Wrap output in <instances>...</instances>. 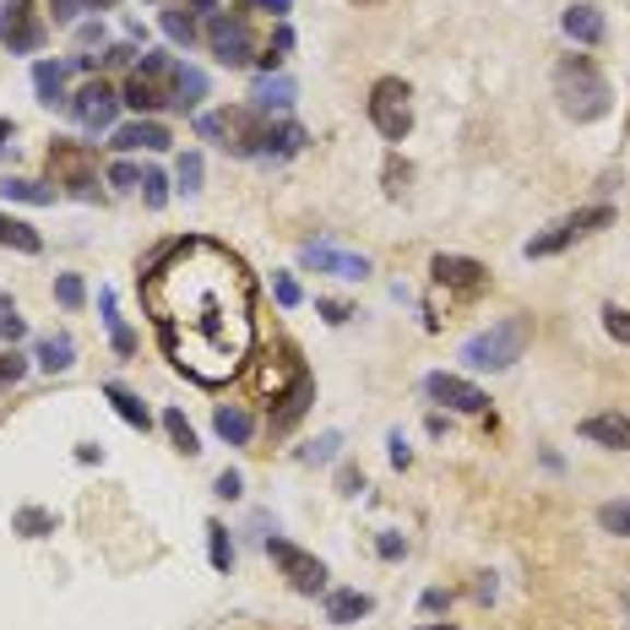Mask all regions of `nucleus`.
Masks as SVG:
<instances>
[{
  "instance_id": "5701e85b",
  "label": "nucleus",
  "mask_w": 630,
  "mask_h": 630,
  "mask_svg": "<svg viewBox=\"0 0 630 630\" xmlns=\"http://www.w3.org/2000/svg\"><path fill=\"white\" fill-rule=\"evenodd\" d=\"M212 430H218L229 446H250V435H256V419H250L245 408H234V402H229V408H218V413H212Z\"/></svg>"
},
{
  "instance_id": "4d7b16f0",
  "label": "nucleus",
  "mask_w": 630,
  "mask_h": 630,
  "mask_svg": "<svg viewBox=\"0 0 630 630\" xmlns=\"http://www.w3.org/2000/svg\"><path fill=\"white\" fill-rule=\"evenodd\" d=\"M413 630H457V626H413Z\"/></svg>"
},
{
  "instance_id": "79ce46f5",
  "label": "nucleus",
  "mask_w": 630,
  "mask_h": 630,
  "mask_svg": "<svg viewBox=\"0 0 630 630\" xmlns=\"http://www.w3.org/2000/svg\"><path fill=\"white\" fill-rule=\"evenodd\" d=\"M212 494H218V500H240V494H245V478H240L234 468H223L218 478H212Z\"/></svg>"
},
{
  "instance_id": "4be33fe9",
  "label": "nucleus",
  "mask_w": 630,
  "mask_h": 630,
  "mask_svg": "<svg viewBox=\"0 0 630 630\" xmlns=\"http://www.w3.org/2000/svg\"><path fill=\"white\" fill-rule=\"evenodd\" d=\"M560 27L576 38V44H604V11L598 5H571L560 16Z\"/></svg>"
},
{
  "instance_id": "c85d7f7f",
  "label": "nucleus",
  "mask_w": 630,
  "mask_h": 630,
  "mask_svg": "<svg viewBox=\"0 0 630 630\" xmlns=\"http://www.w3.org/2000/svg\"><path fill=\"white\" fill-rule=\"evenodd\" d=\"M104 402H109V408H115L131 430H148V424H153V419H148V402H137V397H131L126 386H115V381L104 386Z\"/></svg>"
},
{
  "instance_id": "423d86ee",
  "label": "nucleus",
  "mask_w": 630,
  "mask_h": 630,
  "mask_svg": "<svg viewBox=\"0 0 630 630\" xmlns=\"http://www.w3.org/2000/svg\"><path fill=\"white\" fill-rule=\"evenodd\" d=\"M615 223V207H582V212H571V218H560L555 229H544V234H533L527 245H522V256L527 261H544V256H560V250H571L582 234H593V229H609Z\"/></svg>"
},
{
  "instance_id": "9d476101",
  "label": "nucleus",
  "mask_w": 630,
  "mask_h": 630,
  "mask_svg": "<svg viewBox=\"0 0 630 630\" xmlns=\"http://www.w3.org/2000/svg\"><path fill=\"white\" fill-rule=\"evenodd\" d=\"M49 38V22L33 11V0H5L0 5V44L11 55H38Z\"/></svg>"
},
{
  "instance_id": "3c124183",
  "label": "nucleus",
  "mask_w": 630,
  "mask_h": 630,
  "mask_svg": "<svg viewBox=\"0 0 630 630\" xmlns=\"http://www.w3.org/2000/svg\"><path fill=\"white\" fill-rule=\"evenodd\" d=\"M337 489H342V494H359V489H364V472L342 468V478H337Z\"/></svg>"
},
{
  "instance_id": "c756f323",
  "label": "nucleus",
  "mask_w": 630,
  "mask_h": 630,
  "mask_svg": "<svg viewBox=\"0 0 630 630\" xmlns=\"http://www.w3.org/2000/svg\"><path fill=\"white\" fill-rule=\"evenodd\" d=\"M98 311H104V326H109V342H115V353H131V348H137V337H131V326L120 320V311H115V294H109V289L98 294Z\"/></svg>"
},
{
  "instance_id": "37998d69",
  "label": "nucleus",
  "mask_w": 630,
  "mask_h": 630,
  "mask_svg": "<svg viewBox=\"0 0 630 630\" xmlns=\"http://www.w3.org/2000/svg\"><path fill=\"white\" fill-rule=\"evenodd\" d=\"M142 196H148V207H153V212L168 201V179H163L158 168H148V174H142Z\"/></svg>"
},
{
  "instance_id": "4c0bfd02",
  "label": "nucleus",
  "mask_w": 630,
  "mask_h": 630,
  "mask_svg": "<svg viewBox=\"0 0 630 630\" xmlns=\"http://www.w3.org/2000/svg\"><path fill=\"white\" fill-rule=\"evenodd\" d=\"M174 179H179V190H185V196H196V190H201V153H185V158H179Z\"/></svg>"
},
{
  "instance_id": "72a5a7b5",
  "label": "nucleus",
  "mask_w": 630,
  "mask_h": 630,
  "mask_svg": "<svg viewBox=\"0 0 630 630\" xmlns=\"http://www.w3.org/2000/svg\"><path fill=\"white\" fill-rule=\"evenodd\" d=\"M337 452H342V435L326 430V435H315L311 446L300 452V463H305V468H320V463H337Z\"/></svg>"
},
{
  "instance_id": "20e7f679",
  "label": "nucleus",
  "mask_w": 630,
  "mask_h": 630,
  "mask_svg": "<svg viewBox=\"0 0 630 630\" xmlns=\"http://www.w3.org/2000/svg\"><path fill=\"white\" fill-rule=\"evenodd\" d=\"M527 337H533V315H505L489 331H472L463 342V364L468 370H511L527 353Z\"/></svg>"
},
{
  "instance_id": "13d9d810",
  "label": "nucleus",
  "mask_w": 630,
  "mask_h": 630,
  "mask_svg": "<svg viewBox=\"0 0 630 630\" xmlns=\"http://www.w3.org/2000/svg\"><path fill=\"white\" fill-rule=\"evenodd\" d=\"M93 5H98V11H109V5H115V0H93Z\"/></svg>"
},
{
  "instance_id": "09e8293b",
  "label": "nucleus",
  "mask_w": 630,
  "mask_h": 630,
  "mask_svg": "<svg viewBox=\"0 0 630 630\" xmlns=\"http://www.w3.org/2000/svg\"><path fill=\"white\" fill-rule=\"evenodd\" d=\"M386 446H392V468H408V463H413V452H408L402 430H392V441H386Z\"/></svg>"
},
{
  "instance_id": "0eeeda50",
  "label": "nucleus",
  "mask_w": 630,
  "mask_h": 630,
  "mask_svg": "<svg viewBox=\"0 0 630 630\" xmlns=\"http://www.w3.org/2000/svg\"><path fill=\"white\" fill-rule=\"evenodd\" d=\"M413 93H408V82L402 77H381L375 88H370V126L386 137V142H402L408 131H413V104H408Z\"/></svg>"
},
{
  "instance_id": "7ed1b4c3",
  "label": "nucleus",
  "mask_w": 630,
  "mask_h": 630,
  "mask_svg": "<svg viewBox=\"0 0 630 630\" xmlns=\"http://www.w3.org/2000/svg\"><path fill=\"white\" fill-rule=\"evenodd\" d=\"M196 137L212 142V148H223V153H234V158H261L267 120H261V109H250V104L207 109V115H196Z\"/></svg>"
},
{
  "instance_id": "6ab92c4d",
  "label": "nucleus",
  "mask_w": 630,
  "mask_h": 630,
  "mask_svg": "<svg viewBox=\"0 0 630 630\" xmlns=\"http://www.w3.org/2000/svg\"><path fill=\"white\" fill-rule=\"evenodd\" d=\"M370 609H375V598L359 593V587H337V593H326V620H331V626H359Z\"/></svg>"
},
{
  "instance_id": "7c9ffc66",
  "label": "nucleus",
  "mask_w": 630,
  "mask_h": 630,
  "mask_svg": "<svg viewBox=\"0 0 630 630\" xmlns=\"http://www.w3.org/2000/svg\"><path fill=\"white\" fill-rule=\"evenodd\" d=\"M11 527H16L22 538H49V533H55V511H44V505H22V511L11 516Z\"/></svg>"
},
{
  "instance_id": "bb28decb",
  "label": "nucleus",
  "mask_w": 630,
  "mask_h": 630,
  "mask_svg": "<svg viewBox=\"0 0 630 630\" xmlns=\"http://www.w3.org/2000/svg\"><path fill=\"white\" fill-rule=\"evenodd\" d=\"M0 245H11V250H22V256H38V250H44V234H38L33 223L0 212Z\"/></svg>"
},
{
  "instance_id": "e433bc0d",
  "label": "nucleus",
  "mask_w": 630,
  "mask_h": 630,
  "mask_svg": "<svg viewBox=\"0 0 630 630\" xmlns=\"http://www.w3.org/2000/svg\"><path fill=\"white\" fill-rule=\"evenodd\" d=\"M55 300H60L66 311H82V300H88L82 278H77V272H60V278H55Z\"/></svg>"
},
{
  "instance_id": "49530a36",
  "label": "nucleus",
  "mask_w": 630,
  "mask_h": 630,
  "mask_svg": "<svg viewBox=\"0 0 630 630\" xmlns=\"http://www.w3.org/2000/svg\"><path fill=\"white\" fill-rule=\"evenodd\" d=\"M419 609H424V615H441V609H452V593H446V587H430V593L419 598Z\"/></svg>"
},
{
  "instance_id": "f3484780",
  "label": "nucleus",
  "mask_w": 630,
  "mask_h": 630,
  "mask_svg": "<svg viewBox=\"0 0 630 630\" xmlns=\"http://www.w3.org/2000/svg\"><path fill=\"white\" fill-rule=\"evenodd\" d=\"M582 441H593L604 452H630V419L626 413H593V419H582Z\"/></svg>"
},
{
  "instance_id": "aec40b11",
  "label": "nucleus",
  "mask_w": 630,
  "mask_h": 630,
  "mask_svg": "<svg viewBox=\"0 0 630 630\" xmlns=\"http://www.w3.org/2000/svg\"><path fill=\"white\" fill-rule=\"evenodd\" d=\"M115 148H120V153H137V148L163 153V148H168V131H163L158 120H131V126H115Z\"/></svg>"
},
{
  "instance_id": "c9c22d12",
  "label": "nucleus",
  "mask_w": 630,
  "mask_h": 630,
  "mask_svg": "<svg viewBox=\"0 0 630 630\" xmlns=\"http://www.w3.org/2000/svg\"><path fill=\"white\" fill-rule=\"evenodd\" d=\"M598 527H604V533L630 538V500H609V505H598Z\"/></svg>"
},
{
  "instance_id": "603ef678",
  "label": "nucleus",
  "mask_w": 630,
  "mask_h": 630,
  "mask_svg": "<svg viewBox=\"0 0 630 630\" xmlns=\"http://www.w3.org/2000/svg\"><path fill=\"white\" fill-rule=\"evenodd\" d=\"M272 49L289 55V49H294V27H278V33H272Z\"/></svg>"
},
{
  "instance_id": "8fccbe9b",
  "label": "nucleus",
  "mask_w": 630,
  "mask_h": 630,
  "mask_svg": "<svg viewBox=\"0 0 630 630\" xmlns=\"http://www.w3.org/2000/svg\"><path fill=\"white\" fill-rule=\"evenodd\" d=\"M315 311L326 315V320H331V326H342V320H348V315H353V311H348V305H337V300H320V305H315Z\"/></svg>"
},
{
  "instance_id": "864d4df0",
  "label": "nucleus",
  "mask_w": 630,
  "mask_h": 630,
  "mask_svg": "<svg viewBox=\"0 0 630 630\" xmlns=\"http://www.w3.org/2000/svg\"><path fill=\"white\" fill-rule=\"evenodd\" d=\"M126 60H131V49H126V44H115V49L104 55V66H126Z\"/></svg>"
},
{
  "instance_id": "c03bdc74",
  "label": "nucleus",
  "mask_w": 630,
  "mask_h": 630,
  "mask_svg": "<svg viewBox=\"0 0 630 630\" xmlns=\"http://www.w3.org/2000/svg\"><path fill=\"white\" fill-rule=\"evenodd\" d=\"M22 331H27V326H22V315H16V305H11V300H0V337H11V342H16Z\"/></svg>"
},
{
  "instance_id": "39448f33",
  "label": "nucleus",
  "mask_w": 630,
  "mask_h": 630,
  "mask_svg": "<svg viewBox=\"0 0 630 630\" xmlns=\"http://www.w3.org/2000/svg\"><path fill=\"white\" fill-rule=\"evenodd\" d=\"M174 71H179L174 55H142L137 71H131V82H126V104L137 115H153L163 104H174Z\"/></svg>"
},
{
  "instance_id": "9b49d317",
  "label": "nucleus",
  "mask_w": 630,
  "mask_h": 630,
  "mask_svg": "<svg viewBox=\"0 0 630 630\" xmlns=\"http://www.w3.org/2000/svg\"><path fill=\"white\" fill-rule=\"evenodd\" d=\"M267 555L278 560V571L289 576L294 593H305V598L326 593V565H320L315 555H305L300 544H289V538H267Z\"/></svg>"
},
{
  "instance_id": "58836bf2",
  "label": "nucleus",
  "mask_w": 630,
  "mask_h": 630,
  "mask_svg": "<svg viewBox=\"0 0 630 630\" xmlns=\"http://www.w3.org/2000/svg\"><path fill=\"white\" fill-rule=\"evenodd\" d=\"M82 11H93V0H49L55 27H77V16H82Z\"/></svg>"
},
{
  "instance_id": "cd10ccee",
  "label": "nucleus",
  "mask_w": 630,
  "mask_h": 630,
  "mask_svg": "<svg viewBox=\"0 0 630 630\" xmlns=\"http://www.w3.org/2000/svg\"><path fill=\"white\" fill-rule=\"evenodd\" d=\"M0 196L5 201H27V207H55V185H38V179H0Z\"/></svg>"
},
{
  "instance_id": "de8ad7c7",
  "label": "nucleus",
  "mask_w": 630,
  "mask_h": 630,
  "mask_svg": "<svg viewBox=\"0 0 630 630\" xmlns=\"http://www.w3.org/2000/svg\"><path fill=\"white\" fill-rule=\"evenodd\" d=\"M272 289H278V305H283V311H294V305H300V283H294V278H278Z\"/></svg>"
},
{
  "instance_id": "412c9836",
  "label": "nucleus",
  "mask_w": 630,
  "mask_h": 630,
  "mask_svg": "<svg viewBox=\"0 0 630 630\" xmlns=\"http://www.w3.org/2000/svg\"><path fill=\"white\" fill-rule=\"evenodd\" d=\"M66 71H71V66H60V60H38V66H33V93H38V104H49V109L71 104V98H66Z\"/></svg>"
},
{
  "instance_id": "6e6d98bb",
  "label": "nucleus",
  "mask_w": 630,
  "mask_h": 630,
  "mask_svg": "<svg viewBox=\"0 0 630 630\" xmlns=\"http://www.w3.org/2000/svg\"><path fill=\"white\" fill-rule=\"evenodd\" d=\"M11 137H16V126H11V120H0V153H5V142H11Z\"/></svg>"
},
{
  "instance_id": "473e14b6",
  "label": "nucleus",
  "mask_w": 630,
  "mask_h": 630,
  "mask_svg": "<svg viewBox=\"0 0 630 630\" xmlns=\"http://www.w3.org/2000/svg\"><path fill=\"white\" fill-rule=\"evenodd\" d=\"M163 430H168L174 452H185V457H196V452H201V446H196V430L185 424V413H179V408H163Z\"/></svg>"
},
{
  "instance_id": "a19ab883",
  "label": "nucleus",
  "mask_w": 630,
  "mask_h": 630,
  "mask_svg": "<svg viewBox=\"0 0 630 630\" xmlns=\"http://www.w3.org/2000/svg\"><path fill=\"white\" fill-rule=\"evenodd\" d=\"M109 185H115V190H142V168L120 158V163H109Z\"/></svg>"
},
{
  "instance_id": "a211bd4d",
  "label": "nucleus",
  "mask_w": 630,
  "mask_h": 630,
  "mask_svg": "<svg viewBox=\"0 0 630 630\" xmlns=\"http://www.w3.org/2000/svg\"><path fill=\"white\" fill-rule=\"evenodd\" d=\"M315 402V381L311 375H294V386L283 392V408L272 413V435H289L300 419H305V408Z\"/></svg>"
},
{
  "instance_id": "ddd939ff",
  "label": "nucleus",
  "mask_w": 630,
  "mask_h": 630,
  "mask_svg": "<svg viewBox=\"0 0 630 630\" xmlns=\"http://www.w3.org/2000/svg\"><path fill=\"white\" fill-rule=\"evenodd\" d=\"M300 261L315 267V272H326V278H342V283H364V278H370V256L337 250V245H326V240H311V245L300 250Z\"/></svg>"
},
{
  "instance_id": "5fc2aeb1",
  "label": "nucleus",
  "mask_w": 630,
  "mask_h": 630,
  "mask_svg": "<svg viewBox=\"0 0 630 630\" xmlns=\"http://www.w3.org/2000/svg\"><path fill=\"white\" fill-rule=\"evenodd\" d=\"M256 5H261V11H272V16H289V5H294V0H256Z\"/></svg>"
},
{
  "instance_id": "a878e982",
  "label": "nucleus",
  "mask_w": 630,
  "mask_h": 630,
  "mask_svg": "<svg viewBox=\"0 0 630 630\" xmlns=\"http://www.w3.org/2000/svg\"><path fill=\"white\" fill-rule=\"evenodd\" d=\"M71 364H77V342H71L66 331H55V337H44V342H38V370L66 375Z\"/></svg>"
},
{
  "instance_id": "a18cd8bd",
  "label": "nucleus",
  "mask_w": 630,
  "mask_h": 630,
  "mask_svg": "<svg viewBox=\"0 0 630 630\" xmlns=\"http://www.w3.org/2000/svg\"><path fill=\"white\" fill-rule=\"evenodd\" d=\"M375 555H381V560H402V555H408V544H402L397 533H381V538H375Z\"/></svg>"
},
{
  "instance_id": "6e6552de",
  "label": "nucleus",
  "mask_w": 630,
  "mask_h": 630,
  "mask_svg": "<svg viewBox=\"0 0 630 630\" xmlns=\"http://www.w3.org/2000/svg\"><path fill=\"white\" fill-rule=\"evenodd\" d=\"M49 179L66 185L82 201H98V168H93V153L82 142H55L49 148Z\"/></svg>"
},
{
  "instance_id": "dca6fc26",
  "label": "nucleus",
  "mask_w": 630,
  "mask_h": 630,
  "mask_svg": "<svg viewBox=\"0 0 630 630\" xmlns=\"http://www.w3.org/2000/svg\"><path fill=\"white\" fill-rule=\"evenodd\" d=\"M300 98V88H294V77H278V71H261L256 77V88H250V109H261V115H283L289 104Z\"/></svg>"
},
{
  "instance_id": "2eb2a0df",
  "label": "nucleus",
  "mask_w": 630,
  "mask_h": 630,
  "mask_svg": "<svg viewBox=\"0 0 630 630\" xmlns=\"http://www.w3.org/2000/svg\"><path fill=\"white\" fill-rule=\"evenodd\" d=\"M430 278H435L441 289H457V294H478V289H489L483 261H472V256H446V250L430 261Z\"/></svg>"
},
{
  "instance_id": "f03ea898",
  "label": "nucleus",
  "mask_w": 630,
  "mask_h": 630,
  "mask_svg": "<svg viewBox=\"0 0 630 630\" xmlns=\"http://www.w3.org/2000/svg\"><path fill=\"white\" fill-rule=\"evenodd\" d=\"M555 98H560V115H565V120H576V126L604 120V115H609V104H615V93H609L604 71H598L587 55L560 60V71H555Z\"/></svg>"
},
{
  "instance_id": "1a4fd4ad",
  "label": "nucleus",
  "mask_w": 630,
  "mask_h": 630,
  "mask_svg": "<svg viewBox=\"0 0 630 630\" xmlns=\"http://www.w3.org/2000/svg\"><path fill=\"white\" fill-rule=\"evenodd\" d=\"M207 49L218 55V66H250V60H256L250 22H245L240 11H212V22H207Z\"/></svg>"
},
{
  "instance_id": "f257e3e1",
  "label": "nucleus",
  "mask_w": 630,
  "mask_h": 630,
  "mask_svg": "<svg viewBox=\"0 0 630 630\" xmlns=\"http://www.w3.org/2000/svg\"><path fill=\"white\" fill-rule=\"evenodd\" d=\"M142 305L163 359L196 386H223L256 348V278L218 240H174L148 261Z\"/></svg>"
},
{
  "instance_id": "4468645a",
  "label": "nucleus",
  "mask_w": 630,
  "mask_h": 630,
  "mask_svg": "<svg viewBox=\"0 0 630 630\" xmlns=\"http://www.w3.org/2000/svg\"><path fill=\"white\" fill-rule=\"evenodd\" d=\"M424 397H435L441 408H452V413H489V397L463 381V375H446V370H435V375H424Z\"/></svg>"
},
{
  "instance_id": "b1692460",
  "label": "nucleus",
  "mask_w": 630,
  "mask_h": 630,
  "mask_svg": "<svg viewBox=\"0 0 630 630\" xmlns=\"http://www.w3.org/2000/svg\"><path fill=\"white\" fill-rule=\"evenodd\" d=\"M305 142H311V137H305V126H294V120L267 126V137H261V158H294Z\"/></svg>"
},
{
  "instance_id": "ea45409f",
  "label": "nucleus",
  "mask_w": 630,
  "mask_h": 630,
  "mask_svg": "<svg viewBox=\"0 0 630 630\" xmlns=\"http://www.w3.org/2000/svg\"><path fill=\"white\" fill-rule=\"evenodd\" d=\"M604 331H609L615 342H626V348H630V311H626V305H604Z\"/></svg>"
},
{
  "instance_id": "393cba45",
  "label": "nucleus",
  "mask_w": 630,
  "mask_h": 630,
  "mask_svg": "<svg viewBox=\"0 0 630 630\" xmlns=\"http://www.w3.org/2000/svg\"><path fill=\"white\" fill-rule=\"evenodd\" d=\"M201 98H207V77L196 71V66H185L179 60V71H174V109H201Z\"/></svg>"
},
{
  "instance_id": "f8f14e48",
  "label": "nucleus",
  "mask_w": 630,
  "mask_h": 630,
  "mask_svg": "<svg viewBox=\"0 0 630 630\" xmlns=\"http://www.w3.org/2000/svg\"><path fill=\"white\" fill-rule=\"evenodd\" d=\"M120 104H126V98H120L109 82H88V88H82V93H77L66 109H71V120H77L82 131H115Z\"/></svg>"
},
{
  "instance_id": "2f4dec72",
  "label": "nucleus",
  "mask_w": 630,
  "mask_h": 630,
  "mask_svg": "<svg viewBox=\"0 0 630 630\" xmlns=\"http://www.w3.org/2000/svg\"><path fill=\"white\" fill-rule=\"evenodd\" d=\"M207 555H212V571H234V544H229V527L223 522H207Z\"/></svg>"
},
{
  "instance_id": "f704fd0d",
  "label": "nucleus",
  "mask_w": 630,
  "mask_h": 630,
  "mask_svg": "<svg viewBox=\"0 0 630 630\" xmlns=\"http://www.w3.org/2000/svg\"><path fill=\"white\" fill-rule=\"evenodd\" d=\"M158 22H163V33H168L179 49H190V44H196V22H190V11H163Z\"/></svg>"
}]
</instances>
